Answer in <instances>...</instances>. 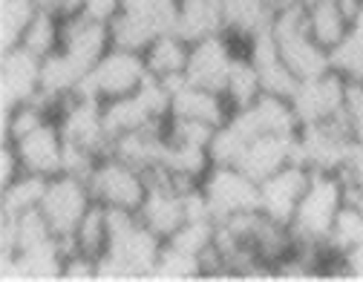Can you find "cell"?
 <instances>
[{
	"mask_svg": "<svg viewBox=\"0 0 363 282\" xmlns=\"http://www.w3.org/2000/svg\"><path fill=\"white\" fill-rule=\"evenodd\" d=\"M346 205V181L340 173H311L300 208L291 219L294 248L329 251V237L340 208Z\"/></svg>",
	"mask_w": 363,
	"mask_h": 282,
	"instance_id": "6da1fadb",
	"label": "cell"
},
{
	"mask_svg": "<svg viewBox=\"0 0 363 282\" xmlns=\"http://www.w3.org/2000/svg\"><path fill=\"white\" fill-rule=\"evenodd\" d=\"M147 78H150V69L142 52L110 46L107 55L81 78L72 98H96V101L124 98V96H133Z\"/></svg>",
	"mask_w": 363,
	"mask_h": 282,
	"instance_id": "7a4b0ae2",
	"label": "cell"
},
{
	"mask_svg": "<svg viewBox=\"0 0 363 282\" xmlns=\"http://www.w3.org/2000/svg\"><path fill=\"white\" fill-rule=\"evenodd\" d=\"M93 205H96V196H93V187H89L86 179H78L69 173L50 179L47 193H43V202H40V213L47 216L52 233L61 239L67 254L72 251V237H75L81 219L86 216V210Z\"/></svg>",
	"mask_w": 363,
	"mask_h": 282,
	"instance_id": "3957f363",
	"label": "cell"
},
{
	"mask_svg": "<svg viewBox=\"0 0 363 282\" xmlns=\"http://www.w3.org/2000/svg\"><path fill=\"white\" fill-rule=\"evenodd\" d=\"M199 184L211 202L216 225L237 213L259 210V181H254L237 164H213Z\"/></svg>",
	"mask_w": 363,
	"mask_h": 282,
	"instance_id": "277c9868",
	"label": "cell"
},
{
	"mask_svg": "<svg viewBox=\"0 0 363 282\" xmlns=\"http://www.w3.org/2000/svg\"><path fill=\"white\" fill-rule=\"evenodd\" d=\"M58 127L67 145L96 153L99 159L110 156L113 135L104 121V101L96 98H67L58 110Z\"/></svg>",
	"mask_w": 363,
	"mask_h": 282,
	"instance_id": "5b68a950",
	"label": "cell"
},
{
	"mask_svg": "<svg viewBox=\"0 0 363 282\" xmlns=\"http://www.w3.org/2000/svg\"><path fill=\"white\" fill-rule=\"evenodd\" d=\"M89 187L96 202L107 208L139 210L147 196V173L121 162L118 156H104L89 176Z\"/></svg>",
	"mask_w": 363,
	"mask_h": 282,
	"instance_id": "8992f818",
	"label": "cell"
},
{
	"mask_svg": "<svg viewBox=\"0 0 363 282\" xmlns=\"http://www.w3.org/2000/svg\"><path fill=\"white\" fill-rule=\"evenodd\" d=\"M139 219L159 233L162 239H170L185 225V187H179L167 173L150 170L147 173V196L139 208Z\"/></svg>",
	"mask_w": 363,
	"mask_h": 282,
	"instance_id": "52a82bcc",
	"label": "cell"
},
{
	"mask_svg": "<svg viewBox=\"0 0 363 282\" xmlns=\"http://www.w3.org/2000/svg\"><path fill=\"white\" fill-rule=\"evenodd\" d=\"M343 98H346V78L337 75L335 69L300 81V86L294 89L291 104L297 110V118L303 127L308 124H323V121H335L343 115Z\"/></svg>",
	"mask_w": 363,
	"mask_h": 282,
	"instance_id": "ba28073f",
	"label": "cell"
},
{
	"mask_svg": "<svg viewBox=\"0 0 363 282\" xmlns=\"http://www.w3.org/2000/svg\"><path fill=\"white\" fill-rule=\"evenodd\" d=\"M311 170L303 164H286L274 176L259 181V213L291 227V219L300 208V199L308 187Z\"/></svg>",
	"mask_w": 363,
	"mask_h": 282,
	"instance_id": "9c48e42d",
	"label": "cell"
},
{
	"mask_svg": "<svg viewBox=\"0 0 363 282\" xmlns=\"http://www.w3.org/2000/svg\"><path fill=\"white\" fill-rule=\"evenodd\" d=\"M21 167L26 173H38V176H61L64 173V150H67V141L64 132L58 127V118H47L40 127H35L32 132H26L23 138L12 141Z\"/></svg>",
	"mask_w": 363,
	"mask_h": 282,
	"instance_id": "30bf717a",
	"label": "cell"
},
{
	"mask_svg": "<svg viewBox=\"0 0 363 282\" xmlns=\"http://www.w3.org/2000/svg\"><path fill=\"white\" fill-rule=\"evenodd\" d=\"M237 52H234V38L231 35H211L202 38L196 43H191V55H188V67H185V78L188 84L196 86H208L222 92L225 78H228V69L234 64Z\"/></svg>",
	"mask_w": 363,
	"mask_h": 282,
	"instance_id": "8fae6325",
	"label": "cell"
},
{
	"mask_svg": "<svg viewBox=\"0 0 363 282\" xmlns=\"http://www.w3.org/2000/svg\"><path fill=\"white\" fill-rule=\"evenodd\" d=\"M40 92V55H35L26 46L4 52L0 61V104L4 110H15L26 101H35Z\"/></svg>",
	"mask_w": 363,
	"mask_h": 282,
	"instance_id": "7c38bea8",
	"label": "cell"
},
{
	"mask_svg": "<svg viewBox=\"0 0 363 282\" xmlns=\"http://www.w3.org/2000/svg\"><path fill=\"white\" fill-rule=\"evenodd\" d=\"M113 46L110 23L93 21L86 15H69L64 18V35H61V52H67L84 72L93 69Z\"/></svg>",
	"mask_w": 363,
	"mask_h": 282,
	"instance_id": "4fadbf2b",
	"label": "cell"
},
{
	"mask_svg": "<svg viewBox=\"0 0 363 282\" xmlns=\"http://www.w3.org/2000/svg\"><path fill=\"white\" fill-rule=\"evenodd\" d=\"M64 259L67 248L61 245V239H50L12 256H0V279H61Z\"/></svg>",
	"mask_w": 363,
	"mask_h": 282,
	"instance_id": "5bb4252c",
	"label": "cell"
},
{
	"mask_svg": "<svg viewBox=\"0 0 363 282\" xmlns=\"http://www.w3.org/2000/svg\"><path fill=\"white\" fill-rule=\"evenodd\" d=\"M231 115V104L225 101L222 92L196 86V84H182L173 92L170 101V118H185V121H199L211 127H222Z\"/></svg>",
	"mask_w": 363,
	"mask_h": 282,
	"instance_id": "9a60e30c",
	"label": "cell"
},
{
	"mask_svg": "<svg viewBox=\"0 0 363 282\" xmlns=\"http://www.w3.org/2000/svg\"><path fill=\"white\" fill-rule=\"evenodd\" d=\"M280 12V0H222V26L234 40H251L271 29Z\"/></svg>",
	"mask_w": 363,
	"mask_h": 282,
	"instance_id": "2e32d148",
	"label": "cell"
},
{
	"mask_svg": "<svg viewBox=\"0 0 363 282\" xmlns=\"http://www.w3.org/2000/svg\"><path fill=\"white\" fill-rule=\"evenodd\" d=\"M297 138V135H294ZM294 138L286 135H257L248 141V147L240 159V170L248 173L254 181H262L268 176H274L286 164H294Z\"/></svg>",
	"mask_w": 363,
	"mask_h": 282,
	"instance_id": "e0dca14e",
	"label": "cell"
},
{
	"mask_svg": "<svg viewBox=\"0 0 363 282\" xmlns=\"http://www.w3.org/2000/svg\"><path fill=\"white\" fill-rule=\"evenodd\" d=\"M213 167L208 147L199 145H185V141H164V150H162V162L156 170L167 173L179 187H194L205 179V173Z\"/></svg>",
	"mask_w": 363,
	"mask_h": 282,
	"instance_id": "ac0fdd59",
	"label": "cell"
},
{
	"mask_svg": "<svg viewBox=\"0 0 363 282\" xmlns=\"http://www.w3.org/2000/svg\"><path fill=\"white\" fill-rule=\"evenodd\" d=\"M173 32L179 38H185L188 43H196L202 38L225 32V26H222V0H179Z\"/></svg>",
	"mask_w": 363,
	"mask_h": 282,
	"instance_id": "d6986e66",
	"label": "cell"
},
{
	"mask_svg": "<svg viewBox=\"0 0 363 282\" xmlns=\"http://www.w3.org/2000/svg\"><path fill=\"white\" fill-rule=\"evenodd\" d=\"M104 121L110 135H121V132H133V130H145V127H162L167 121H162L153 107L147 104V98L142 96V89H135L133 96L124 98H113L104 101Z\"/></svg>",
	"mask_w": 363,
	"mask_h": 282,
	"instance_id": "ffe728a7",
	"label": "cell"
},
{
	"mask_svg": "<svg viewBox=\"0 0 363 282\" xmlns=\"http://www.w3.org/2000/svg\"><path fill=\"white\" fill-rule=\"evenodd\" d=\"M188 55H191V43L185 38H179L176 32H162L147 46L145 61H147V69L153 78L170 81V78H185Z\"/></svg>",
	"mask_w": 363,
	"mask_h": 282,
	"instance_id": "44dd1931",
	"label": "cell"
},
{
	"mask_svg": "<svg viewBox=\"0 0 363 282\" xmlns=\"http://www.w3.org/2000/svg\"><path fill=\"white\" fill-rule=\"evenodd\" d=\"M259 132L265 135H286V138H294L300 132V118H297V110L291 104V98H283V96H271V92H262V96L248 107Z\"/></svg>",
	"mask_w": 363,
	"mask_h": 282,
	"instance_id": "7402d4cb",
	"label": "cell"
},
{
	"mask_svg": "<svg viewBox=\"0 0 363 282\" xmlns=\"http://www.w3.org/2000/svg\"><path fill=\"white\" fill-rule=\"evenodd\" d=\"M306 21L311 38L326 50L337 46L352 29V15L335 0H314L311 6H306Z\"/></svg>",
	"mask_w": 363,
	"mask_h": 282,
	"instance_id": "603a6c76",
	"label": "cell"
},
{
	"mask_svg": "<svg viewBox=\"0 0 363 282\" xmlns=\"http://www.w3.org/2000/svg\"><path fill=\"white\" fill-rule=\"evenodd\" d=\"M222 96L225 101L231 104V110H242V107H251L259 96H262V78H259V69L257 64L242 52H237L231 69H228V78H225V86H222Z\"/></svg>",
	"mask_w": 363,
	"mask_h": 282,
	"instance_id": "cb8c5ba5",
	"label": "cell"
},
{
	"mask_svg": "<svg viewBox=\"0 0 363 282\" xmlns=\"http://www.w3.org/2000/svg\"><path fill=\"white\" fill-rule=\"evenodd\" d=\"M159 26L150 23L147 18L142 15H133V12H118L113 21H110V38H113V46L118 50H130V52H147V46L159 38Z\"/></svg>",
	"mask_w": 363,
	"mask_h": 282,
	"instance_id": "d4e9b609",
	"label": "cell"
},
{
	"mask_svg": "<svg viewBox=\"0 0 363 282\" xmlns=\"http://www.w3.org/2000/svg\"><path fill=\"white\" fill-rule=\"evenodd\" d=\"M47 176H38V173H21L18 179H12L4 187V216H21L26 210L40 208L43 193H47Z\"/></svg>",
	"mask_w": 363,
	"mask_h": 282,
	"instance_id": "484cf974",
	"label": "cell"
},
{
	"mask_svg": "<svg viewBox=\"0 0 363 282\" xmlns=\"http://www.w3.org/2000/svg\"><path fill=\"white\" fill-rule=\"evenodd\" d=\"M38 9V0H0V50L6 52L23 43Z\"/></svg>",
	"mask_w": 363,
	"mask_h": 282,
	"instance_id": "4316f807",
	"label": "cell"
},
{
	"mask_svg": "<svg viewBox=\"0 0 363 282\" xmlns=\"http://www.w3.org/2000/svg\"><path fill=\"white\" fill-rule=\"evenodd\" d=\"M110 245V227H107V208L96 202L81 219L75 237H72V251L89 254V256H101Z\"/></svg>",
	"mask_w": 363,
	"mask_h": 282,
	"instance_id": "83f0119b",
	"label": "cell"
},
{
	"mask_svg": "<svg viewBox=\"0 0 363 282\" xmlns=\"http://www.w3.org/2000/svg\"><path fill=\"white\" fill-rule=\"evenodd\" d=\"M61 35H64V18L50 9H38L35 21L29 23V29L23 35V46L32 50L35 55L47 58L61 50Z\"/></svg>",
	"mask_w": 363,
	"mask_h": 282,
	"instance_id": "f1b7e54d",
	"label": "cell"
},
{
	"mask_svg": "<svg viewBox=\"0 0 363 282\" xmlns=\"http://www.w3.org/2000/svg\"><path fill=\"white\" fill-rule=\"evenodd\" d=\"M194 276H205L202 256H196V254H191V251H185V248H179V245L164 239L150 279H194Z\"/></svg>",
	"mask_w": 363,
	"mask_h": 282,
	"instance_id": "f546056e",
	"label": "cell"
},
{
	"mask_svg": "<svg viewBox=\"0 0 363 282\" xmlns=\"http://www.w3.org/2000/svg\"><path fill=\"white\" fill-rule=\"evenodd\" d=\"M363 242V208L352 199H346V205L340 208L332 237H329V254H343L354 245Z\"/></svg>",
	"mask_w": 363,
	"mask_h": 282,
	"instance_id": "4dcf8cb0",
	"label": "cell"
},
{
	"mask_svg": "<svg viewBox=\"0 0 363 282\" xmlns=\"http://www.w3.org/2000/svg\"><path fill=\"white\" fill-rule=\"evenodd\" d=\"M329 64L346 81H363V38L354 29L329 50Z\"/></svg>",
	"mask_w": 363,
	"mask_h": 282,
	"instance_id": "1f68e13d",
	"label": "cell"
},
{
	"mask_svg": "<svg viewBox=\"0 0 363 282\" xmlns=\"http://www.w3.org/2000/svg\"><path fill=\"white\" fill-rule=\"evenodd\" d=\"M245 147H248V138L234 124L225 121L222 127H216L211 145H208V153H211L213 164H240Z\"/></svg>",
	"mask_w": 363,
	"mask_h": 282,
	"instance_id": "d6a6232c",
	"label": "cell"
},
{
	"mask_svg": "<svg viewBox=\"0 0 363 282\" xmlns=\"http://www.w3.org/2000/svg\"><path fill=\"white\" fill-rule=\"evenodd\" d=\"M121 12L142 15L159 26V32H173L179 0H121Z\"/></svg>",
	"mask_w": 363,
	"mask_h": 282,
	"instance_id": "836d02e7",
	"label": "cell"
},
{
	"mask_svg": "<svg viewBox=\"0 0 363 282\" xmlns=\"http://www.w3.org/2000/svg\"><path fill=\"white\" fill-rule=\"evenodd\" d=\"M343 181H346V196H363V147L354 141V150L349 156V162L340 170Z\"/></svg>",
	"mask_w": 363,
	"mask_h": 282,
	"instance_id": "e575fe53",
	"label": "cell"
},
{
	"mask_svg": "<svg viewBox=\"0 0 363 282\" xmlns=\"http://www.w3.org/2000/svg\"><path fill=\"white\" fill-rule=\"evenodd\" d=\"M61 279H96V256L69 251L64 259V276Z\"/></svg>",
	"mask_w": 363,
	"mask_h": 282,
	"instance_id": "d590c367",
	"label": "cell"
},
{
	"mask_svg": "<svg viewBox=\"0 0 363 282\" xmlns=\"http://www.w3.org/2000/svg\"><path fill=\"white\" fill-rule=\"evenodd\" d=\"M118 12H121V0H81V12L78 15H86L93 21L110 23Z\"/></svg>",
	"mask_w": 363,
	"mask_h": 282,
	"instance_id": "8d00e7d4",
	"label": "cell"
},
{
	"mask_svg": "<svg viewBox=\"0 0 363 282\" xmlns=\"http://www.w3.org/2000/svg\"><path fill=\"white\" fill-rule=\"evenodd\" d=\"M337 262H340V268H343L346 276L363 279V242L354 245V248H349V251H343V254H337Z\"/></svg>",
	"mask_w": 363,
	"mask_h": 282,
	"instance_id": "74e56055",
	"label": "cell"
},
{
	"mask_svg": "<svg viewBox=\"0 0 363 282\" xmlns=\"http://www.w3.org/2000/svg\"><path fill=\"white\" fill-rule=\"evenodd\" d=\"M352 138H354V141H357V145L363 147V115L352 121Z\"/></svg>",
	"mask_w": 363,
	"mask_h": 282,
	"instance_id": "f35d334b",
	"label": "cell"
},
{
	"mask_svg": "<svg viewBox=\"0 0 363 282\" xmlns=\"http://www.w3.org/2000/svg\"><path fill=\"white\" fill-rule=\"evenodd\" d=\"M335 4H340L349 15H354V9H357V4H360V0H335Z\"/></svg>",
	"mask_w": 363,
	"mask_h": 282,
	"instance_id": "ab89813d",
	"label": "cell"
}]
</instances>
